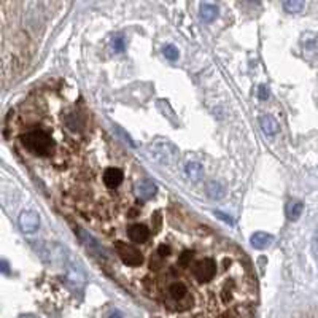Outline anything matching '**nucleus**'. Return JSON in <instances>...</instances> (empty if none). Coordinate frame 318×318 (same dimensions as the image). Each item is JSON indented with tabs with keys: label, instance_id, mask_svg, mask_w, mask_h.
<instances>
[{
	"label": "nucleus",
	"instance_id": "obj_1",
	"mask_svg": "<svg viewBox=\"0 0 318 318\" xmlns=\"http://www.w3.org/2000/svg\"><path fill=\"white\" fill-rule=\"evenodd\" d=\"M140 245L92 242L105 269L157 318H253L256 282L245 253L175 205L149 201Z\"/></svg>",
	"mask_w": 318,
	"mask_h": 318
},
{
	"label": "nucleus",
	"instance_id": "obj_2",
	"mask_svg": "<svg viewBox=\"0 0 318 318\" xmlns=\"http://www.w3.org/2000/svg\"><path fill=\"white\" fill-rule=\"evenodd\" d=\"M78 94L64 88H40L8 116L7 132L15 149L37 177L62 193L85 157L91 115L77 102Z\"/></svg>",
	"mask_w": 318,
	"mask_h": 318
},
{
	"label": "nucleus",
	"instance_id": "obj_3",
	"mask_svg": "<svg viewBox=\"0 0 318 318\" xmlns=\"http://www.w3.org/2000/svg\"><path fill=\"white\" fill-rule=\"evenodd\" d=\"M39 224H40V220H39V215H37L35 212L32 210H27V212H23L21 217H20V226L24 232H34L39 229Z\"/></svg>",
	"mask_w": 318,
	"mask_h": 318
},
{
	"label": "nucleus",
	"instance_id": "obj_4",
	"mask_svg": "<svg viewBox=\"0 0 318 318\" xmlns=\"http://www.w3.org/2000/svg\"><path fill=\"white\" fill-rule=\"evenodd\" d=\"M272 242H274V237L270 236V234H266V232H255L253 236H251V245L258 250L267 248Z\"/></svg>",
	"mask_w": 318,
	"mask_h": 318
},
{
	"label": "nucleus",
	"instance_id": "obj_5",
	"mask_svg": "<svg viewBox=\"0 0 318 318\" xmlns=\"http://www.w3.org/2000/svg\"><path fill=\"white\" fill-rule=\"evenodd\" d=\"M259 123H261V127H263V130L267 135H275L278 132V123L275 121L274 116L263 115L259 118Z\"/></svg>",
	"mask_w": 318,
	"mask_h": 318
},
{
	"label": "nucleus",
	"instance_id": "obj_6",
	"mask_svg": "<svg viewBox=\"0 0 318 318\" xmlns=\"http://www.w3.org/2000/svg\"><path fill=\"white\" fill-rule=\"evenodd\" d=\"M217 15H218V8L215 5H210V4L201 5V18L205 23H212L215 18H217Z\"/></svg>",
	"mask_w": 318,
	"mask_h": 318
},
{
	"label": "nucleus",
	"instance_id": "obj_7",
	"mask_svg": "<svg viewBox=\"0 0 318 318\" xmlns=\"http://www.w3.org/2000/svg\"><path fill=\"white\" fill-rule=\"evenodd\" d=\"M283 7L288 13H299L305 8V4L301 0H286V2H283Z\"/></svg>",
	"mask_w": 318,
	"mask_h": 318
},
{
	"label": "nucleus",
	"instance_id": "obj_8",
	"mask_svg": "<svg viewBox=\"0 0 318 318\" xmlns=\"http://www.w3.org/2000/svg\"><path fill=\"white\" fill-rule=\"evenodd\" d=\"M302 209H304V205L302 202H291L288 205V217L289 220H297L299 217H301V213H302Z\"/></svg>",
	"mask_w": 318,
	"mask_h": 318
},
{
	"label": "nucleus",
	"instance_id": "obj_9",
	"mask_svg": "<svg viewBox=\"0 0 318 318\" xmlns=\"http://www.w3.org/2000/svg\"><path fill=\"white\" fill-rule=\"evenodd\" d=\"M186 174H188L191 179L198 180L202 174V166L198 164V163H190L188 166H186Z\"/></svg>",
	"mask_w": 318,
	"mask_h": 318
},
{
	"label": "nucleus",
	"instance_id": "obj_10",
	"mask_svg": "<svg viewBox=\"0 0 318 318\" xmlns=\"http://www.w3.org/2000/svg\"><path fill=\"white\" fill-rule=\"evenodd\" d=\"M207 191H209V194H210V198H213V199H220L221 196H223V188H221V186H220L217 182H212V183L209 185Z\"/></svg>",
	"mask_w": 318,
	"mask_h": 318
},
{
	"label": "nucleus",
	"instance_id": "obj_11",
	"mask_svg": "<svg viewBox=\"0 0 318 318\" xmlns=\"http://www.w3.org/2000/svg\"><path fill=\"white\" fill-rule=\"evenodd\" d=\"M164 56H166L167 59L175 61L177 58H179V50H177L174 45H167L166 48H164Z\"/></svg>",
	"mask_w": 318,
	"mask_h": 318
},
{
	"label": "nucleus",
	"instance_id": "obj_12",
	"mask_svg": "<svg viewBox=\"0 0 318 318\" xmlns=\"http://www.w3.org/2000/svg\"><path fill=\"white\" fill-rule=\"evenodd\" d=\"M113 46L116 51H123L124 50V43H123V39L121 37H116V39L113 40Z\"/></svg>",
	"mask_w": 318,
	"mask_h": 318
},
{
	"label": "nucleus",
	"instance_id": "obj_13",
	"mask_svg": "<svg viewBox=\"0 0 318 318\" xmlns=\"http://www.w3.org/2000/svg\"><path fill=\"white\" fill-rule=\"evenodd\" d=\"M258 96H259V99L266 100V99L269 97V89H267L266 86H259V89H258Z\"/></svg>",
	"mask_w": 318,
	"mask_h": 318
},
{
	"label": "nucleus",
	"instance_id": "obj_14",
	"mask_svg": "<svg viewBox=\"0 0 318 318\" xmlns=\"http://www.w3.org/2000/svg\"><path fill=\"white\" fill-rule=\"evenodd\" d=\"M217 215H218V217H220L221 220H224V221H226V223L232 224V220H231V218H228V215H223L221 212H217Z\"/></svg>",
	"mask_w": 318,
	"mask_h": 318
},
{
	"label": "nucleus",
	"instance_id": "obj_15",
	"mask_svg": "<svg viewBox=\"0 0 318 318\" xmlns=\"http://www.w3.org/2000/svg\"><path fill=\"white\" fill-rule=\"evenodd\" d=\"M110 318H121V315H118V313H115V315H111Z\"/></svg>",
	"mask_w": 318,
	"mask_h": 318
}]
</instances>
